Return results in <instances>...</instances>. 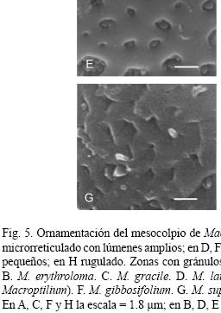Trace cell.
Here are the masks:
<instances>
[{"label": "cell", "mask_w": 221, "mask_h": 313, "mask_svg": "<svg viewBox=\"0 0 221 313\" xmlns=\"http://www.w3.org/2000/svg\"><path fill=\"white\" fill-rule=\"evenodd\" d=\"M80 67H82V70L86 74L90 75H98L101 74L105 69H106V63L99 59L96 58H86L85 60H82V64H79Z\"/></svg>", "instance_id": "cell-1"}, {"label": "cell", "mask_w": 221, "mask_h": 313, "mask_svg": "<svg viewBox=\"0 0 221 313\" xmlns=\"http://www.w3.org/2000/svg\"><path fill=\"white\" fill-rule=\"evenodd\" d=\"M116 24V21L112 18H106L104 20H101L99 24V27L103 30H109L112 25Z\"/></svg>", "instance_id": "cell-2"}, {"label": "cell", "mask_w": 221, "mask_h": 313, "mask_svg": "<svg viewBox=\"0 0 221 313\" xmlns=\"http://www.w3.org/2000/svg\"><path fill=\"white\" fill-rule=\"evenodd\" d=\"M155 26H156L158 29L162 30V31H168V30H169L170 27H171L169 22L167 21V20H165V19H160V20L156 21V22H155Z\"/></svg>", "instance_id": "cell-3"}, {"label": "cell", "mask_w": 221, "mask_h": 313, "mask_svg": "<svg viewBox=\"0 0 221 313\" xmlns=\"http://www.w3.org/2000/svg\"><path fill=\"white\" fill-rule=\"evenodd\" d=\"M88 1H89V3L93 7H99L104 4L103 0H88Z\"/></svg>", "instance_id": "cell-4"}, {"label": "cell", "mask_w": 221, "mask_h": 313, "mask_svg": "<svg viewBox=\"0 0 221 313\" xmlns=\"http://www.w3.org/2000/svg\"><path fill=\"white\" fill-rule=\"evenodd\" d=\"M135 45V42L134 41H129V42H126L124 44V47H125L126 49H131L132 47H134Z\"/></svg>", "instance_id": "cell-5"}, {"label": "cell", "mask_w": 221, "mask_h": 313, "mask_svg": "<svg viewBox=\"0 0 221 313\" xmlns=\"http://www.w3.org/2000/svg\"><path fill=\"white\" fill-rule=\"evenodd\" d=\"M126 11H127L128 15H129V16H131V17H132V16H134V15H135V13H136L135 10H134L133 8H131V7L127 8Z\"/></svg>", "instance_id": "cell-6"}, {"label": "cell", "mask_w": 221, "mask_h": 313, "mask_svg": "<svg viewBox=\"0 0 221 313\" xmlns=\"http://www.w3.org/2000/svg\"><path fill=\"white\" fill-rule=\"evenodd\" d=\"M160 44V41L156 40V41H153L150 42V48H154L155 46H158Z\"/></svg>", "instance_id": "cell-7"}]
</instances>
